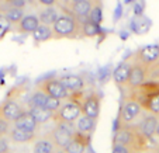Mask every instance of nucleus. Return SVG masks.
I'll use <instances>...</instances> for the list:
<instances>
[{"label": "nucleus", "mask_w": 159, "mask_h": 153, "mask_svg": "<svg viewBox=\"0 0 159 153\" xmlns=\"http://www.w3.org/2000/svg\"><path fill=\"white\" fill-rule=\"evenodd\" d=\"M55 38H76L80 34V20L72 13H63L51 25Z\"/></svg>", "instance_id": "nucleus-1"}, {"label": "nucleus", "mask_w": 159, "mask_h": 153, "mask_svg": "<svg viewBox=\"0 0 159 153\" xmlns=\"http://www.w3.org/2000/svg\"><path fill=\"white\" fill-rule=\"evenodd\" d=\"M79 93L69 94L68 101L65 104L61 105V108L57 112H54V120L57 122H65V124H75V121L79 118V115L82 114V97H78Z\"/></svg>", "instance_id": "nucleus-2"}, {"label": "nucleus", "mask_w": 159, "mask_h": 153, "mask_svg": "<svg viewBox=\"0 0 159 153\" xmlns=\"http://www.w3.org/2000/svg\"><path fill=\"white\" fill-rule=\"evenodd\" d=\"M76 131L72 128V124H65V122H57V126L52 129L49 139L52 141V143L59 149H63L66 145L69 143V141L72 139L73 133Z\"/></svg>", "instance_id": "nucleus-3"}, {"label": "nucleus", "mask_w": 159, "mask_h": 153, "mask_svg": "<svg viewBox=\"0 0 159 153\" xmlns=\"http://www.w3.org/2000/svg\"><path fill=\"white\" fill-rule=\"evenodd\" d=\"M39 90H42L47 96H51V97H55V98H59V100H66L69 97V93L66 90L63 84L61 83L59 79L57 77H47L45 80L39 81L37 84Z\"/></svg>", "instance_id": "nucleus-4"}, {"label": "nucleus", "mask_w": 159, "mask_h": 153, "mask_svg": "<svg viewBox=\"0 0 159 153\" xmlns=\"http://www.w3.org/2000/svg\"><path fill=\"white\" fill-rule=\"evenodd\" d=\"M142 111V105L139 104L138 100L129 96L127 100H124L123 105L120 108V122L121 124H131L139 117Z\"/></svg>", "instance_id": "nucleus-5"}, {"label": "nucleus", "mask_w": 159, "mask_h": 153, "mask_svg": "<svg viewBox=\"0 0 159 153\" xmlns=\"http://www.w3.org/2000/svg\"><path fill=\"white\" fill-rule=\"evenodd\" d=\"M82 105V114L87 115V117L97 120L100 115V105H102V98L97 93H90L80 101Z\"/></svg>", "instance_id": "nucleus-6"}, {"label": "nucleus", "mask_w": 159, "mask_h": 153, "mask_svg": "<svg viewBox=\"0 0 159 153\" xmlns=\"http://www.w3.org/2000/svg\"><path fill=\"white\" fill-rule=\"evenodd\" d=\"M135 60L145 66H151L153 65L155 62L159 60V45L156 44H151V45H147V46H142L137 54L134 55Z\"/></svg>", "instance_id": "nucleus-7"}, {"label": "nucleus", "mask_w": 159, "mask_h": 153, "mask_svg": "<svg viewBox=\"0 0 159 153\" xmlns=\"http://www.w3.org/2000/svg\"><path fill=\"white\" fill-rule=\"evenodd\" d=\"M147 70H148V68L145 66V65L134 60V62L131 63V68H129L127 86H128L129 89H134V87H138L139 84H142L147 80Z\"/></svg>", "instance_id": "nucleus-8"}, {"label": "nucleus", "mask_w": 159, "mask_h": 153, "mask_svg": "<svg viewBox=\"0 0 159 153\" xmlns=\"http://www.w3.org/2000/svg\"><path fill=\"white\" fill-rule=\"evenodd\" d=\"M90 142V135L86 133H80L76 131L73 133L72 139L69 141V143L63 147V153H84L89 146Z\"/></svg>", "instance_id": "nucleus-9"}, {"label": "nucleus", "mask_w": 159, "mask_h": 153, "mask_svg": "<svg viewBox=\"0 0 159 153\" xmlns=\"http://www.w3.org/2000/svg\"><path fill=\"white\" fill-rule=\"evenodd\" d=\"M158 124H159L158 115L149 114V115L144 117L141 121H139V124L137 125V128H138V131L141 132L142 136H145V138H152V136L156 133Z\"/></svg>", "instance_id": "nucleus-10"}, {"label": "nucleus", "mask_w": 159, "mask_h": 153, "mask_svg": "<svg viewBox=\"0 0 159 153\" xmlns=\"http://www.w3.org/2000/svg\"><path fill=\"white\" fill-rule=\"evenodd\" d=\"M23 111H24V110L21 108V105L18 104L16 100L9 98V100H6V101H3L2 104H0V115L4 117L7 121H10L11 124Z\"/></svg>", "instance_id": "nucleus-11"}, {"label": "nucleus", "mask_w": 159, "mask_h": 153, "mask_svg": "<svg viewBox=\"0 0 159 153\" xmlns=\"http://www.w3.org/2000/svg\"><path fill=\"white\" fill-rule=\"evenodd\" d=\"M59 80L63 84V87L68 90V93H70V94L80 93L84 87V80L78 75H65Z\"/></svg>", "instance_id": "nucleus-12"}, {"label": "nucleus", "mask_w": 159, "mask_h": 153, "mask_svg": "<svg viewBox=\"0 0 159 153\" xmlns=\"http://www.w3.org/2000/svg\"><path fill=\"white\" fill-rule=\"evenodd\" d=\"M16 128L24 129V131H30V132H35L38 122L35 121V118L30 114L28 111H23L14 121H13Z\"/></svg>", "instance_id": "nucleus-13"}, {"label": "nucleus", "mask_w": 159, "mask_h": 153, "mask_svg": "<svg viewBox=\"0 0 159 153\" xmlns=\"http://www.w3.org/2000/svg\"><path fill=\"white\" fill-rule=\"evenodd\" d=\"M16 25H17V31H18V33H21V34H31L39 25L38 15L27 14V15H24V17L21 18V20L18 21Z\"/></svg>", "instance_id": "nucleus-14"}, {"label": "nucleus", "mask_w": 159, "mask_h": 153, "mask_svg": "<svg viewBox=\"0 0 159 153\" xmlns=\"http://www.w3.org/2000/svg\"><path fill=\"white\" fill-rule=\"evenodd\" d=\"M7 136L14 143H28L33 139H35V132H30V131H24V129L13 126Z\"/></svg>", "instance_id": "nucleus-15"}, {"label": "nucleus", "mask_w": 159, "mask_h": 153, "mask_svg": "<svg viewBox=\"0 0 159 153\" xmlns=\"http://www.w3.org/2000/svg\"><path fill=\"white\" fill-rule=\"evenodd\" d=\"M94 126H96V120L87 117L84 114H80L78 120L75 121V131L80 133H86V135L93 133Z\"/></svg>", "instance_id": "nucleus-16"}, {"label": "nucleus", "mask_w": 159, "mask_h": 153, "mask_svg": "<svg viewBox=\"0 0 159 153\" xmlns=\"http://www.w3.org/2000/svg\"><path fill=\"white\" fill-rule=\"evenodd\" d=\"M96 0H83V2H72V6H70V11L75 17H78L79 20L80 18H84L86 20L87 15H89V11L93 6V3Z\"/></svg>", "instance_id": "nucleus-17"}, {"label": "nucleus", "mask_w": 159, "mask_h": 153, "mask_svg": "<svg viewBox=\"0 0 159 153\" xmlns=\"http://www.w3.org/2000/svg\"><path fill=\"white\" fill-rule=\"evenodd\" d=\"M129 68H131V62H123L120 63L113 72V80L117 86H127V80H128L129 75Z\"/></svg>", "instance_id": "nucleus-18"}, {"label": "nucleus", "mask_w": 159, "mask_h": 153, "mask_svg": "<svg viewBox=\"0 0 159 153\" xmlns=\"http://www.w3.org/2000/svg\"><path fill=\"white\" fill-rule=\"evenodd\" d=\"M31 34H33V39L35 42H45V41H49L51 38H54V33H52L51 25L41 24V23Z\"/></svg>", "instance_id": "nucleus-19"}, {"label": "nucleus", "mask_w": 159, "mask_h": 153, "mask_svg": "<svg viewBox=\"0 0 159 153\" xmlns=\"http://www.w3.org/2000/svg\"><path fill=\"white\" fill-rule=\"evenodd\" d=\"M80 34L87 38H93V37L102 34V27H100V24H96L93 21H90L89 18H86L80 24Z\"/></svg>", "instance_id": "nucleus-20"}, {"label": "nucleus", "mask_w": 159, "mask_h": 153, "mask_svg": "<svg viewBox=\"0 0 159 153\" xmlns=\"http://www.w3.org/2000/svg\"><path fill=\"white\" fill-rule=\"evenodd\" d=\"M28 112L35 118V121L38 122V125L39 124H45V122H48V121L54 120V112L49 111V110H47V108H44V107H30V111Z\"/></svg>", "instance_id": "nucleus-21"}, {"label": "nucleus", "mask_w": 159, "mask_h": 153, "mask_svg": "<svg viewBox=\"0 0 159 153\" xmlns=\"http://www.w3.org/2000/svg\"><path fill=\"white\" fill-rule=\"evenodd\" d=\"M58 17H59V11H58L54 6L45 7V9L41 10L38 14L39 23H41V24H47V25H52Z\"/></svg>", "instance_id": "nucleus-22"}, {"label": "nucleus", "mask_w": 159, "mask_h": 153, "mask_svg": "<svg viewBox=\"0 0 159 153\" xmlns=\"http://www.w3.org/2000/svg\"><path fill=\"white\" fill-rule=\"evenodd\" d=\"M149 25L151 21L142 14H137L131 21V28L137 34H145L147 31H149Z\"/></svg>", "instance_id": "nucleus-23"}, {"label": "nucleus", "mask_w": 159, "mask_h": 153, "mask_svg": "<svg viewBox=\"0 0 159 153\" xmlns=\"http://www.w3.org/2000/svg\"><path fill=\"white\" fill-rule=\"evenodd\" d=\"M3 14L7 17V20L13 24H17L21 18L24 17V9H20V7H13V6H7V9L3 11Z\"/></svg>", "instance_id": "nucleus-24"}, {"label": "nucleus", "mask_w": 159, "mask_h": 153, "mask_svg": "<svg viewBox=\"0 0 159 153\" xmlns=\"http://www.w3.org/2000/svg\"><path fill=\"white\" fill-rule=\"evenodd\" d=\"M55 150V145L52 143L51 139H39L34 143L33 147V153H54Z\"/></svg>", "instance_id": "nucleus-25"}, {"label": "nucleus", "mask_w": 159, "mask_h": 153, "mask_svg": "<svg viewBox=\"0 0 159 153\" xmlns=\"http://www.w3.org/2000/svg\"><path fill=\"white\" fill-rule=\"evenodd\" d=\"M87 18H89L90 21L96 23V24H102V21H103V7H102V4H100V0H96V2L93 3V6H92V9H90V11H89Z\"/></svg>", "instance_id": "nucleus-26"}, {"label": "nucleus", "mask_w": 159, "mask_h": 153, "mask_svg": "<svg viewBox=\"0 0 159 153\" xmlns=\"http://www.w3.org/2000/svg\"><path fill=\"white\" fill-rule=\"evenodd\" d=\"M45 98H47V94L44 93L42 90H35L30 97V105L31 107H44V103H45Z\"/></svg>", "instance_id": "nucleus-27"}, {"label": "nucleus", "mask_w": 159, "mask_h": 153, "mask_svg": "<svg viewBox=\"0 0 159 153\" xmlns=\"http://www.w3.org/2000/svg\"><path fill=\"white\" fill-rule=\"evenodd\" d=\"M61 105H62V100L55 98V97H51V96H47L44 103V108H47V110H49L52 112H57L61 108Z\"/></svg>", "instance_id": "nucleus-28"}, {"label": "nucleus", "mask_w": 159, "mask_h": 153, "mask_svg": "<svg viewBox=\"0 0 159 153\" xmlns=\"http://www.w3.org/2000/svg\"><path fill=\"white\" fill-rule=\"evenodd\" d=\"M10 30H11V23L7 20V17L3 14V11H0V39L4 38Z\"/></svg>", "instance_id": "nucleus-29"}, {"label": "nucleus", "mask_w": 159, "mask_h": 153, "mask_svg": "<svg viewBox=\"0 0 159 153\" xmlns=\"http://www.w3.org/2000/svg\"><path fill=\"white\" fill-rule=\"evenodd\" d=\"M10 129H11V122L0 115V136H2V138H6V136L9 135Z\"/></svg>", "instance_id": "nucleus-30"}, {"label": "nucleus", "mask_w": 159, "mask_h": 153, "mask_svg": "<svg viewBox=\"0 0 159 153\" xmlns=\"http://www.w3.org/2000/svg\"><path fill=\"white\" fill-rule=\"evenodd\" d=\"M111 153H134L129 147L124 146V145L120 143H113V152Z\"/></svg>", "instance_id": "nucleus-31"}, {"label": "nucleus", "mask_w": 159, "mask_h": 153, "mask_svg": "<svg viewBox=\"0 0 159 153\" xmlns=\"http://www.w3.org/2000/svg\"><path fill=\"white\" fill-rule=\"evenodd\" d=\"M6 4L9 6H13V7H20V9H24L25 7V0H3Z\"/></svg>", "instance_id": "nucleus-32"}, {"label": "nucleus", "mask_w": 159, "mask_h": 153, "mask_svg": "<svg viewBox=\"0 0 159 153\" xmlns=\"http://www.w3.org/2000/svg\"><path fill=\"white\" fill-rule=\"evenodd\" d=\"M7 150H9V143L6 139L0 136V153H7Z\"/></svg>", "instance_id": "nucleus-33"}, {"label": "nucleus", "mask_w": 159, "mask_h": 153, "mask_svg": "<svg viewBox=\"0 0 159 153\" xmlns=\"http://www.w3.org/2000/svg\"><path fill=\"white\" fill-rule=\"evenodd\" d=\"M58 0H38V3L42 4L44 7H48V6H55Z\"/></svg>", "instance_id": "nucleus-34"}, {"label": "nucleus", "mask_w": 159, "mask_h": 153, "mask_svg": "<svg viewBox=\"0 0 159 153\" xmlns=\"http://www.w3.org/2000/svg\"><path fill=\"white\" fill-rule=\"evenodd\" d=\"M34 2H35V0H25V3H27V4H33Z\"/></svg>", "instance_id": "nucleus-35"}, {"label": "nucleus", "mask_w": 159, "mask_h": 153, "mask_svg": "<svg viewBox=\"0 0 159 153\" xmlns=\"http://www.w3.org/2000/svg\"><path fill=\"white\" fill-rule=\"evenodd\" d=\"M153 153H159V145H156V147H155V152Z\"/></svg>", "instance_id": "nucleus-36"}, {"label": "nucleus", "mask_w": 159, "mask_h": 153, "mask_svg": "<svg viewBox=\"0 0 159 153\" xmlns=\"http://www.w3.org/2000/svg\"><path fill=\"white\" fill-rule=\"evenodd\" d=\"M155 135L159 136V124H158V128H156V133H155Z\"/></svg>", "instance_id": "nucleus-37"}, {"label": "nucleus", "mask_w": 159, "mask_h": 153, "mask_svg": "<svg viewBox=\"0 0 159 153\" xmlns=\"http://www.w3.org/2000/svg\"><path fill=\"white\" fill-rule=\"evenodd\" d=\"M139 153H153V152H151V150H144V152H139Z\"/></svg>", "instance_id": "nucleus-38"}, {"label": "nucleus", "mask_w": 159, "mask_h": 153, "mask_svg": "<svg viewBox=\"0 0 159 153\" xmlns=\"http://www.w3.org/2000/svg\"><path fill=\"white\" fill-rule=\"evenodd\" d=\"M72 2H83V0H72Z\"/></svg>", "instance_id": "nucleus-39"}]
</instances>
